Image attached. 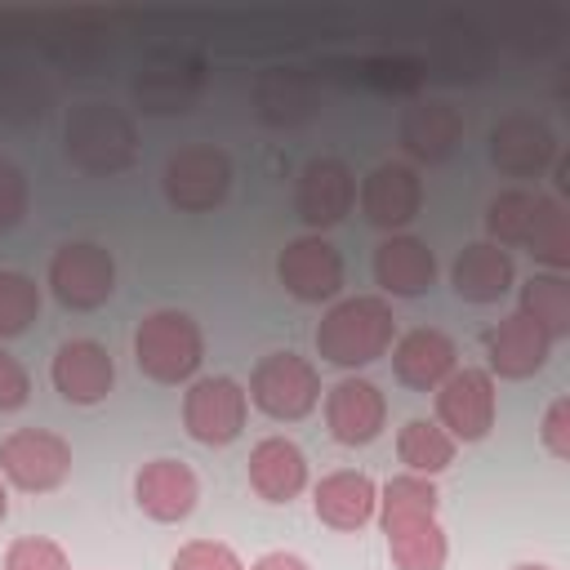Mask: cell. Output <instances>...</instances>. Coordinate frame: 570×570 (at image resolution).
Instances as JSON below:
<instances>
[{"instance_id":"obj_1","label":"cell","mask_w":570,"mask_h":570,"mask_svg":"<svg viewBox=\"0 0 570 570\" xmlns=\"http://www.w3.org/2000/svg\"><path fill=\"white\" fill-rule=\"evenodd\" d=\"M392 338H396V316H392V303L379 294L343 298L316 325V352L338 370H361L379 361L392 347Z\"/></svg>"},{"instance_id":"obj_2","label":"cell","mask_w":570,"mask_h":570,"mask_svg":"<svg viewBox=\"0 0 570 570\" xmlns=\"http://www.w3.org/2000/svg\"><path fill=\"white\" fill-rule=\"evenodd\" d=\"M134 361H138V370L151 383L178 387V383H187L200 370L205 334H200V325L187 312L160 307V312L138 321V330H134Z\"/></svg>"},{"instance_id":"obj_3","label":"cell","mask_w":570,"mask_h":570,"mask_svg":"<svg viewBox=\"0 0 570 570\" xmlns=\"http://www.w3.org/2000/svg\"><path fill=\"white\" fill-rule=\"evenodd\" d=\"M134 147H138V134H134V120L120 107H111V102L71 107V116H67V156L85 174L111 178V174L129 169Z\"/></svg>"},{"instance_id":"obj_4","label":"cell","mask_w":570,"mask_h":570,"mask_svg":"<svg viewBox=\"0 0 570 570\" xmlns=\"http://www.w3.org/2000/svg\"><path fill=\"white\" fill-rule=\"evenodd\" d=\"M249 405L276 423H298L321 405V374L298 352H267L249 374Z\"/></svg>"},{"instance_id":"obj_5","label":"cell","mask_w":570,"mask_h":570,"mask_svg":"<svg viewBox=\"0 0 570 570\" xmlns=\"http://www.w3.org/2000/svg\"><path fill=\"white\" fill-rule=\"evenodd\" d=\"M165 200L183 214H205V209H218L232 191V160L227 151H218L214 142H196V147H183L165 160Z\"/></svg>"},{"instance_id":"obj_6","label":"cell","mask_w":570,"mask_h":570,"mask_svg":"<svg viewBox=\"0 0 570 570\" xmlns=\"http://www.w3.org/2000/svg\"><path fill=\"white\" fill-rule=\"evenodd\" d=\"M71 472V445L49 428H18L0 441V476L27 494H49Z\"/></svg>"},{"instance_id":"obj_7","label":"cell","mask_w":570,"mask_h":570,"mask_svg":"<svg viewBox=\"0 0 570 570\" xmlns=\"http://www.w3.org/2000/svg\"><path fill=\"white\" fill-rule=\"evenodd\" d=\"M49 289L71 312H94L116 294V258L94 240H71L49 258Z\"/></svg>"},{"instance_id":"obj_8","label":"cell","mask_w":570,"mask_h":570,"mask_svg":"<svg viewBox=\"0 0 570 570\" xmlns=\"http://www.w3.org/2000/svg\"><path fill=\"white\" fill-rule=\"evenodd\" d=\"M249 419V396L232 374L196 379L183 392V428L200 445H232Z\"/></svg>"},{"instance_id":"obj_9","label":"cell","mask_w":570,"mask_h":570,"mask_svg":"<svg viewBox=\"0 0 570 570\" xmlns=\"http://www.w3.org/2000/svg\"><path fill=\"white\" fill-rule=\"evenodd\" d=\"M436 423L454 441H485L494 428V374L490 370H454L436 387Z\"/></svg>"},{"instance_id":"obj_10","label":"cell","mask_w":570,"mask_h":570,"mask_svg":"<svg viewBox=\"0 0 570 570\" xmlns=\"http://www.w3.org/2000/svg\"><path fill=\"white\" fill-rule=\"evenodd\" d=\"M276 276L285 294H294L298 303H330L343 289V254L321 232H312L281 249Z\"/></svg>"},{"instance_id":"obj_11","label":"cell","mask_w":570,"mask_h":570,"mask_svg":"<svg viewBox=\"0 0 570 570\" xmlns=\"http://www.w3.org/2000/svg\"><path fill=\"white\" fill-rule=\"evenodd\" d=\"M352 205H356V178L338 156H316L303 165L294 183V209L312 232L334 227L338 218H347Z\"/></svg>"},{"instance_id":"obj_12","label":"cell","mask_w":570,"mask_h":570,"mask_svg":"<svg viewBox=\"0 0 570 570\" xmlns=\"http://www.w3.org/2000/svg\"><path fill=\"white\" fill-rule=\"evenodd\" d=\"M356 200H361V214L370 227L379 232H401L419 209H423V183L410 165L401 160H387V165H374L361 187H356Z\"/></svg>"},{"instance_id":"obj_13","label":"cell","mask_w":570,"mask_h":570,"mask_svg":"<svg viewBox=\"0 0 570 570\" xmlns=\"http://www.w3.org/2000/svg\"><path fill=\"white\" fill-rule=\"evenodd\" d=\"M387 423V396L370 379H338L325 392V428L338 445H370Z\"/></svg>"},{"instance_id":"obj_14","label":"cell","mask_w":570,"mask_h":570,"mask_svg":"<svg viewBox=\"0 0 570 570\" xmlns=\"http://www.w3.org/2000/svg\"><path fill=\"white\" fill-rule=\"evenodd\" d=\"M49 379H53V387H58L62 401H71V405H98L111 392V383H116V361L94 338H67L53 352Z\"/></svg>"},{"instance_id":"obj_15","label":"cell","mask_w":570,"mask_h":570,"mask_svg":"<svg viewBox=\"0 0 570 570\" xmlns=\"http://www.w3.org/2000/svg\"><path fill=\"white\" fill-rule=\"evenodd\" d=\"M134 499L151 521L174 525V521L191 517V508L200 499V481L183 459H151L134 476Z\"/></svg>"},{"instance_id":"obj_16","label":"cell","mask_w":570,"mask_h":570,"mask_svg":"<svg viewBox=\"0 0 570 570\" xmlns=\"http://www.w3.org/2000/svg\"><path fill=\"white\" fill-rule=\"evenodd\" d=\"M557 156V138L543 120L525 116V111H512L503 116L494 129H490V160L512 174V178H534L552 165Z\"/></svg>"},{"instance_id":"obj_17","label":"cell","mask_w":570,"mask_h":570,"mask_svg":"<svg viewBox=\"0 0 570 570\" xmlns=\"http://www.w3.org/2000/svg\"><path fill=\"white\" fill-rule=\"evenodd\" d=\"M481 343H485L490 374H499V379H530L552 356V338L530 316H521V312H512L499 325H490Z\"/></svg>"},{"instance_id":"obj_18","label":"cell","mask_w":570,"mask_h":570,"mask_svg":"<svg viewBox=\"0 0 570 570\" xmlns=\"http://www.w3.org/2000/svg\"><path fill=\"white\" fill-rule=\"evenodd\" d=\"M454 370H459V347L450 334H441L432 325L410 330L392 347V374H396V383H405L414 392H436Z\"/></svg>"},{"instance_id":"obj_19","label":"cell","mask_w":570,"mask_h":570,"mask_svg":"<svg viewBox=\"0 0 570 570\" xmlns=\"http://www.w3.org/2000/svg\"><path fill=\"white\" fill-rule=\"evenodd\" d=\"M312 508H316V521L330 530H361L374 521L379 485H374V476H365L356 468H338V472L316 481Z\"/></svg>"},{"instance_id":"obj_20","label":"cell","mask_w":570,"mask_h":570,"mask_svg":"<svg viewBox=\"0 0 570 570\" xmlns=\"http://www.w3.org/2000/svg\"><path fill=\"white\" fill-rule=\"evenodd\" d=\"M249 490L267 503H289L307 490V454L289 436H263L249 450Z\"/></svg>"},{"instance_id":"obj_21","label":"cell","mask_w":570,"mask_h":570,"mask_svg":"<svg viewBox=\"0 0 570 570\" xmlns=\"http://www.w3.org/2000/svg\"><path fill=\"white\" fill-rule=\"evenodd\" d=\"M374 281L392 298H419L436 281V258H432V249L419 236L396 232V236H387L374 249Z\"/></svg>"},{"instance_id":"obj_22","label":"cell","mask_w":570,"mask_h":570,"mask_svg":"<svg viewBox=\"0 0 570 570\" xmlns=\"http://www.w3.org/2000/svg\"><path fill=\"white\" fill-rule=\"evenodd\" d=\"M512 281H517L512 254L503 245H490V240L468 245L450 267V285L463 303H499L512 289Z\"/></svg>"},{"instance_id":"obj_23","label":"cell","mask_w":570,"mask_h":570,"mask_svg":"<svg viewBox=\"0 0 570 570\" xmlns=\"http://www.w3.org/2000/svg\"><path fill=\"white\" fill-rule=\"evenodd\" d=\"M459 134H463V120L450 102H423V107H410L401 116V147L428 165L445 160L454 151Z\"/></svg>"},{"instance_id":"obj_24","label":"cell","mask_w":570,"mask_h":570,"mask_svg":"<svg viewBox=\"0 0 570 570\" xmlns=\"http://www.w3.org/2000/svg\"><path fill=\"white\" fill-rule=\"evenodd\" d=\"M387 534V557L396 570H445L450 561V539L436 517H410L383 530Z\"/></svg>"},{"instance_id":"obj_25","label":"cell","mask_w":570,"mask_h":570,"mask_svg":"<svg viewBox=\"0 0 570 570\" xmlns=\"http://www.w3.org/2000/svg\"><path fill=\"white\" fill-rule=\"evenodd\" d=\"M521 316H530L552 343L570 338V281L561 272H534L521 285Z\"/></svg>"},{"instance_id":"obj_26","label":"cell","mask_w":570,"mask_h":570,"mask_svg":"<svg viewBox=\"0 0 570 570\" xmlns=\"http://www.w3.org/2000/svg\"><path fill=\"white\" fill-rule=\"evenodd\" d=\"M454 450L459 441L436 423V419H410L401 432H396V454L401 463L414 472V476H436L454 463Z\"/></svg>"},{"instance_id":"obj_27","label":"cell","mask_w":570,"mask_h":570,"mask_svg":"<svg viewBox=\"0 0 570 570\" xmlns=\"http://www.w3.org/2000/svg\"><path fill=\"white\" fill-rule=\"evenodd\" d=\"M525 249L552 267V272H566L570 267V214L557 196H534V218H530V232H525Z\"/></svg>"},{"instance_id":"obj_28","label":"cell","mask_w":570,"mask_h":570,"mask_svg":"<svg viewBox=\"0 0 570 570\" xmlns=\"http://www.w3.org/2000/svg\"><path fill=\"white\" fill-rule=\"evenodd\" d=\"M436 503H441V494H436L432 476L401 472V476H392V481L379 485V508H374V517H379V530H387V525L410 521V517H436Z\"/></svg>"},{"instance_id":"obj_29","label":"cell","mask_w":570,"mask_h":570,"mask_svg":"<svg viewBox=\"0 0 570 570\" xmlns=\"http://www.w3.org/2000/svg\"><path fill=\"white\" fill-rule=\"evenodd\" d=\"M534 196L539 191H525V187H508L490 200L485 209V232H490V245H525V232H530V218H534Z\"/></svg>"},{"instance_id":"obj_30","label":"cell","mask_w":570,"mask_h":570,"mask_svg":"<svg viewBox=\"0 0 570 570\" xmlns=\"http://www.w3.org/2000/svg\"><path fill=\"white\" fill-rule=\"evenodd\" d=\"M40 316V285L27 272H0V338H18Z\"/></svg>"},{"instance_id":"obj_31","label":"cell","mask_w":570,"mask_h":570,"mask_svg":"<svg viewBox=\"0 0 570 570\" xmlns=\"http://www.w3.org/2000/svg\"><path fill=\"white\" fill-rule=\"evenodd\" d=\"M4 570H71L62 543L45 539V534H22L4 548Z\"/></svg>"},{"instance_id":"obj_32","label":"cell","mask_w":570,"mask_h":570,"mask_svg":"<svg viewBox=\"0 0 570 570\" xmlns=\"http://www.w3.org/2000/svg\"><path fill=\"white\" fill-rule=\"evenodd\" d=\"M169 570H245V561L236 557V548H227L218 539H191L174 552Z\"/></svg>"},{"instance_id":"obj_33","label":"cell","mask_w":570,"mask_h":570,"mask_svg":"<svg viewBox=\"0 0 570 570\" xmlns=\"http://www.w3.org/2000/svg\"><path fill=\"white\" fill-rule=\"evenodd\" d=\"M27 205H31V191H27L22 169L13 160H0V232L18 227L22 214H27Z\"/></svg>"},{"instance_id":"obj_34","label":"cell","mask_w":570,"mask_h":570,"mask_svg":"<svg viewBox=\"0 0 570 570\" xmlns=\"http://www.w3.org/2000/svg\"><path fill=\"white\" fill-rule=\"evenodd\" d=\"M539 441L552 459H570V396H557L548 410H543V428H539Z\"/></svg>"},{"instance_id":"obj_35","label":"cell","mask_w":570,"mask_h":570,"mask_svg":"<svg viewBox=\"0 0 570 570\" xmlns=\"http://www.w3.org/2000/svg\"><path fill=\"white\" fill-rule=\"evenodd\" d=\"M27 396H31V374H27V365H22L13 352L0 347V410H22Z\"/></svg>"},{"instance_id":"obj_36","label":"cell","mask_w":570,"mask_h":570,"mask_svg":"<svg viewBox=\"0 0 570 570\" xmlns=\"http://www.w3.org/2000/svg\"><path fill=\"white\" fill-rule=\"evenodd\" d=\"M249 570H312L303 557H294V552H263Z\"/></svg>"},{"instance_id":"obj_37","label":"cell","mask_w":570,"mask_h":570,"mask_svg":"<svg viewBox=\"0 0 570 570\" xmlns=\"http://www.w3.org/2000/svg\"><path fill=\"white\" fill-rule=\"evenodd\" d=\"M9 517V490H4V476H0V521Z\"/></svg>"},{"instance_id":"obj_38","label":"cell","mask_w":570,"mask_h":570,"mask_svg":"<svg viewBox=\"0 0 570 570\" xmlns=\"http://www.w3.org/2000/svg\"><path fill=\"white\" fill-rule=\"evenodd\" d=\"M512 570H552V566H539V561H521V566H512Z\"/></svg>"}]
</instances>
